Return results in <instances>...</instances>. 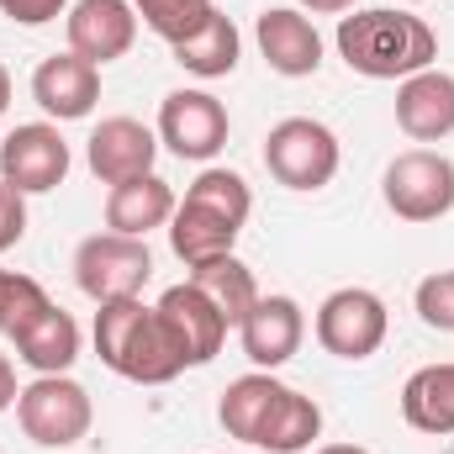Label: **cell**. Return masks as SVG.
I'll use <instances>...</instances> for the list:
<instances>
[{"instance_id": "6da1fadb", "label": "cell", "mask_w": 454, "mask_h": 454, "mask_svg": "<svg viewBox=\"0 0 454 454\" xmlns=\"http://www.w3.org/2000/svg\"><path fill=\"white\" fill-rule=\"evenodd\" d=\"M339 59L364 74V80H407L418 69H434L439 59V37L423 16L412 11H391V5H375V11H354L339 21Z\"/></svg>"}, {"instance_id": "7a4b0ae2", "label": "cell", "mask_w": 454, "mask_h": 454, "mask_svg": "<svg viewBox=\"0 0 454 454\" xmlns=\"http://www.w3.org/2000/svg\"><path fill=\"white\" fill-rule=\"evenodd\" d=\"M96 354H101V364L112 375L132 380V386H169L185 370L175 339L159 323V307H143V296L101 301V312H96Z\"/></svg>"}, {"instance_id": "3957f363", "label": "cell", "mask_w": 454, "mask_h": 454, "mask_svg": "<svg viewBox=\"0 0 454 454\" xmlns=\"http://www.w3.org/2000/svg\"><path fill=\"white\" fill-rule=\"evenodd\" d=\"M16 423L32 444L43 450H69L90 434L96 423V407H90V391L74 380V375H37L32 386H21L16 396Z\"/></svg>"}, {"instance_id": "277c9868", "label": "cell", "mask_w": 454, "mask_h": 454, "mask_svg": "<svg viewBox=\"0 0 454 454\" xmlns=\"http://www.w3.org/2000/svg\"><path fill=\"white\" fill-rule=\"evenodd\" d=\"M339 137L317 116H286L264 137V169L286 191H323L339 175Z\"/></svg>"}, {"instance_id": "5b68a950", "label": "cell", "mask_w": 454, "mask_h": 454, "mask_svg": "<svg viewBox=\"0 0 454 454\" xmlns=\"http://www.w3.org/2000/svg\"><path fill=\"white\" fill-rule=\"evenodd\" d=\"M153 275V254L148 238H127V232H90L74 248V286L101 307V301H121V296H143Z\"/></svg>"}, {"instance_id": "8992f818", "label": "cell", "mask_w": 454, "mask_h": 454, "mask_svg": "<svg viewBox=\"0 0 454 454\" xmlns=\"http://www.w3.org/2000/svg\"><path fill=\"white\" fill-rule=\"evenodd\" d=\"M386 207L402 223H439L454 212V159L439 148H407L386 164Z\"/></svg>"}, {"instance_id": "52a82bcc", "label": "cell", "mask_w": 454, "mask_h": 454, "mask_svg": "<svg viewBox=\"0 0 454 454\" xmlns=\"http://www.w3.org/2000/svg\"><path fill=\"white\" fill-rule=\"evenodd\" d=\"M312 333H317V343H323L333 359L359 364V359H370V354L386 343V333H391V312H386V301H380L375 291L343 286V291H333V296L317 307Z\"/></svg>"}, {"instance_id": "ba28073f", "label": "cell", "mask_w": 454, "mask_h": 454, "mask_svg": "<svg viewBox=\"0 0 454 454\" xmlns=\"http://www.w3.org/2000/svg\"><path fill=\"white\" fill-rule=\"evenodd\" d=\"M69 175V143L59 121H21L0 137V180L21 196H48Z\"/></svg>"}, {"instance_id": "9c48e42d", "label": "cell", "mask_w": 454, "mask_h": 454, "mask_svg": "<svg viewBox=\"0 0 454 454\" xmlns=\"http://www.w3.org/2000/svg\"><path fill=\"white\" fill-rule=\"evenodd\" d=\"M227 106L212 90H169L159 101V143L175 153V159H191V164H207L227 148Z\"/></svg>"}, {"instance_id": "30bf717a", "label": "cell", "mask_w": 454, "mask_h": 454, "mask_svg": "<svg viewBox=\"0 0 454 454\" xmlns=\"http://www.w3.org/2000/svg\"><path fill=\"white\" fill-rule=\"evenodd\" d=\"M159 323H164V333L175 339L185 370L212 364L227 343V317L191 286V280H185V286H169V291L159 296Z\"/></svg>"}, {"instance_id": "8fae6325", "label": "cell", "mask_w": 454, "mask_h": 454, "mask_svg": "<svg viewBox=\"0 0 454 454\" xmlns=\"http://www.w3.org/2000/svg\"><path fill=\"white\" fill-rule=\"evenodd\" d=\"M254 43H259L264 64H270L275 74H286V80H307V74L323 69V32H317L312 16L296 11V5H270V11H259Z\"/></svg>"}, {"instance_id": "7c38bea8", "label": "cell", "mask_w": 454, "mask_h": 454, "mask_svg": "<svg viewBox=\"0 0 454 454\" xmlns=\"http://www.w3.org/2000/svg\"><path fill=\"white\" fill-rule=\"evenodd\" d=\"M153 159H159V132H148L137 116H106L85 143V164L101 185L153 175Z\"/></svg>"}, {"instance_id": "4fadbf2b", "label": "cell", "mask_w": 454, "mask_h": 454, "mask_svg": "<svg viewBox=\"0 0 454 454\" xmlns=\"http://www.w3.org/2000/svg\"><path fill=\"white\" fill-rule=\"evenodd\" d=\"M64 32H69V53L101 69L137 43V11L132 0H74L64 16Z\"/></svg>"}, {"instance_id": "5bb4252c", "label": "cell", "mask_w": 454, "mask_h": 454, "mask_svg": "<svg viewBox=\"0 0 454 454\" xmlns=\"http://www.w3.org/2000/svg\"><path fill=\"white\" fill-rule=\"evenodd\" d=\"M32 101L53 121H80L101 101V69L80 53H53L32 69Z\"/></svg>"}, {"instance_id": "9a60e30c", "label": "cell", "mask_w": 454, "mask_h": 454, "mask_svg": "<svg viewBox=\"0 0 454 454\" xmlns=\"http://www.w3.org/2000/svg\"><path fill=\"white\" fill-rule=\"evenodd\" d=\"M243 354L254 359V370H280L296 359V348L307 339V317L291 296H259L254 312L238 323Z\"/></svg>"}, {"instance_id": "2e32d148", "label": "cell", "mask_w": 454, "mask_h": 454, "mask_svg": "<svg viewBox=\"0 0 454 454\" xmlns=\"http://www.w3.org/2000/svg\"><path fill=\"white\" fill-rule=\"evenodd\" d=\"M396 127L412 143H444L454 132V74L418 69L396 85Z\"/></svg>"}, {"instance_id": "e0dca14e", "label": "cell", "mask_w": 454, "mask_h": 454, "mask_svg": "<svg viewBox=\"0 0 454 454\" xmlns=\"http://www.w3.org/2000/svg\"><path fill=\"white\" fill-rule=\"evenodd\" d=\"M5 339L16 343V359L32 364L37 375H69V364L80 359V323L64 307H37L27 323H16Z\"/></svg>"}, {"instance_id": "ac0fdd59", "label": "cell", "mask_w": 454, "mask_h": 454, "mask_svg": "<svg viewBox=\"0 0 454 454\" xmlns=\"http://www.w3.org/2000/svg\"><path fill=\"white\" fill-rule=\"evenodd\" d=\"M175 191L164 175H137V180H121L106 196V227L127 232V238H148L153 227H169L175 217Z\"/></svg>"}, {"instance_id": "d6986e66", "label": "cell", "mask_w": 454, "mask_h": 454, "mask_svg": "<svg viewBox=\"0 0 454 454\" xmlns=\"http://www.w3.org/2000/svg\"><path fill=\"white\" fill-rule=\"evenodd\" d=\"M238 232L243 227L232 223V217H223V212H212L201 201H180L175 217H169V248H175V259L185 270H196V264L227 259L232 243H238Z\"/></svg>"}, {"instance_id": "ffe728a7", "label": "cell", "mask_w": 454, "mask_h": 454, "mask_svg": "<svg viewBox=\"0 0 454 454\" xmlns=\"http://www.w3.org/2000/svg\"><path fill=\"white\" fill-rule=\"evenodd\" d=\"M280 391H286V380H275V370L238 375V380L223 391V402H217V423L227 428V439H238V444H259V434H264V423H270Z\"/></svg>"}, {"instance_id": "44dd1931", "label": "cell", "mask_w": 454, "mask_h": 454, "mask_svg": "<svg viewBox=\"0 0 454 454\" xmlns=\"http://www.w3.org/2000/svg\"><path fill=\"white\" fill-rule=\"evenodd\" d=\"M402 418L418 434H454V359L423 364L402 386Z\"/></svg>"}, {"instance_id": "7402d4cb", "label": "cell", "mask_w": 454, "mask_h": 454, "mask_svg": "<svg viewBox=\"0 0 454 454\" xmlns=\"http://www.w3.org/2000/svg\"><path fill=\"white\" fill-rule=\"evenodd\" d=\"M238 53H243V37H238L232 16H223V11H212V21L201 32H191L185 43H175V64L185 74H196V80H223V74H232L238 69Z\"/></svg>"}, {"instance_id": "603a6c76", "label": "cell", "mask_w": 454, "mask_h": 454, "mask_svg": "<svg viewBox=\"0 0 454 454\" xmlns=\"http://www.w3.org/2000/svg\"><path fill=\"white\" fill-rule=\"evenodd\" d=\"M191 286L217 307L227 317V328H238L248 312H254V301H259V286H254V270L238 259V254H227V259H212V264H196L191 270Z\"/></svg>"}, {"instance_id": "cb8c5ba5", "label": "cell", "mask_w": 454, "mask_h": 454, "mask_svg": "<svg viewBox=\"0 0 454 454\" xmlns=\"http://www.w3.org/2000/svg\"><path fill=\"white\" fill-rule=\"evenodd\" d=\"M317 434H323V407H317L312 396H301L296 386H286L254 450H264V454H301V450H312V439H317Z\"/></svg>"}, {"instance_id": "d4e9b609", "label": "cell", "mask_w": 454, "mask_h": 454, "mask_svg": "<svg viewBox=\"0 0 454 454\" xmlns=\"http://www.w3.org/2000/svg\"><path fill=\"white\" fill-rule=\"evenodd\" d=\"M132 11L143 16V27H148L153 37H164V43L175 48V43H185L191 32H201L217 5H212V0H132Z\"/></svg>"}, {"instance_id": "484cf974", "label": "cell", "mask_w": 454, "mask_h": 454, "mask_svg": "<svg viewBox=\"0 0 454 454\" xmlns=\"http://www.w3.org/2000/svg\"><path fill=\"white\" fill-rule=\"evenodd\" d=\"M185 201H201V207L232 217L238 227L248 223V212H254V191H248V180H243L238 169H201V175L185 185Z\"/></svg>"}, {"instance_id": "4316f807", "label": "cell", "mask_w": 454, "mask_h": 454, "mask_svg": "<svg viewBox=\"0 0 454 454\" xmlns=\"http://www.w3.org/2000/svg\"><path fill=\"white\" fill-rule=\"evenodd\" d=\"M53 296L32 280V275H16V270H5L0 264V333H11L16 323H27L37 307H48Z\"/></svg>"}, {"instance_id": "83f0119b", "label": "cell", "mask_w": 454, "mask_h": 454, "mask_svg": "<svg viewBox=\"0 0 454 454\" xmlns=\"http://www.w3.org/2000/svg\"><path fill=\"white\" fill-rule=\"evenodd\" d=\"M418 317L434 333H454V270H434L428 280H418Z\"/></svg>"}, {"instance_id": "f1b7e54d", "label": "cell", "mask_w": 454, "mask_h": 454, "mask_svg": "<svg viewBox=\"0 0 454 454\" xmlns=\"http://www.w3.org/2000/svg\"><path fill=\"white\" fill-rule=\"evenodd\" d=\"M21 232H27V196H21L16 185H5V180H0V254H5V248H16V243H21Z\"/></svg>"}, {"instance_id": "f546056e", "label": "cell", "mask_w": 454, "mask_h": 454, "mask_svg": "<svg viewBox=\"0 0 454 454\" xmlns=\"http://www.w3.org/2000/svg\"><path fill=\"white\" fill-rule=\"evenodd\" d=\"M0 11L11 21H21V27H48V21H59L69 11V0H0Z\"/></svg>"}, {"instance_id": "4dcf8cb0", "label": "cell", "mask_w": 454, "mask_h": 454, "mask_svg": "<svg viewBox=\"0 0 454 454\" xmlns=\"http://www.w3.org/2000/svg\"><path fill=\"white\" fill-rule=\"evenodd\" d=\"M16 396H21V386H16V370H11V359L0 354V412H5V407H16Z\"/></svg>"}, {"instance_id": "1f68e13d", "label": "cell", "mask_w": 454, "mask_h": 454, "mask_svg": "<svg viewBox=\"0 0 454 454\" xmlns=\"http://www.w3.org/2000/svg\"><path fill=\"white\" fill-rule=\"evenodd\" d=\"M312 16H333V11H354V0H301Z\"/></svg>"}, {"instance_id": "d6a6232c", "label": "cell", "mask_w": 454, "mask_h": 454, "mask_svg": "<svg viewBox=\"0 0 454 454\" xmlns=\"http://www.w3.org/2000/svg\"><path fill=\"white\" fill-rule=\"evenodd\" d=\"M5 106H11V74H5V64H0V116H5Z\"/></svg>"}, {"instance_id": "836d02e7", "label": "cell", "mask_w": 454, "mask_h": 454, "mask_svg": "<svg viewBox=\"0 0 454 454\" xmlns=\"http://www.w3.org/2000/svg\"><path fill=\"white\" fill-rule=\"evenodd\" d=\"M317 454H370V450H359V444H323Z\"/></svg>"}, {"instance_id": "e575fe53", "label": "cell", "mask_w": 454, "mask_h": 454, "mask_svg": "<svg viewBox=\"0 0 454 454\" xmlns=\"http://www.w3.org/2000/svg\"><path fill=\"white\" fill-rule=\"evenodd\" d=\"M396 5H412V0H396Z\"/></svg>"}]
</instances>
